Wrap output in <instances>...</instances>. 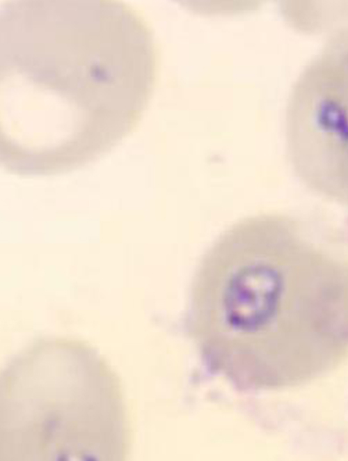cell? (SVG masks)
Masks as SVG:
<instances>
[{
	"instance_id": "obj_1",
	"label": "cell",
	"mask_w": 348,
	"mask_h": 461,
	"mask_svg": "<svg viewBox=\"0 0 348 461\" xmlns=\"http://www.w3.org/2000/svg\"><path fill=\"white\" fill-rule=\"evenodd\" d=\"M153 32L118 1L0 5V168L66 173L137 127L158 70Z\"/></svg>"
},
{
	"instance_id": "obj_2",
	"label": "cell",
	"mask_w": 348,
	"mask_h": 461,
	"mask_svg": "<svg viewBox=\"0 0 348 461\" xmlns=\"http://www.w3.org/2000/svg\"><path fill=\"white\" fill-rule=\"evenodd\" d=\"M347 288L344 247L299 217L262 212L221 233L191 292L209 350L280 354L331 350Z\"/></svg>"
},
{
	"instance_id": "obj_3",
	"label": "cell",
	"mask_w": 348,
	"mask_h": 461,
	"mask_svg": "<svg viewBox=\"0 0 348 461\" xmlns=\"http://www.w3.org/2000/svg\"><path fill=\"white\" fill-rule=\"evenodd\" d=\"M88 352L59 337L36 339L0 368V461L88 459Z\"/></svg>"
},
{
	"instance_id": "obj_4",
	"label": "cell",
	"mask_w": 348,
	"mask_h": 461,
	"mask_svg": "<svg viewBox=\"0 0 348 461\" xmlns=\"http://www.w3.org/2000/svg\"><path fill=\"white\" fill-rule=\"evenodd\" d=\"M347 36L338 33L303 70L287 102L285 139L292 170L309 191L348 203Z\"/></svg>"
}]
</instances>
